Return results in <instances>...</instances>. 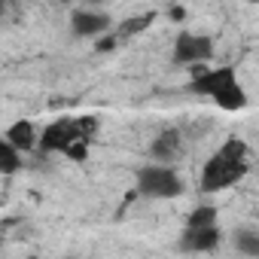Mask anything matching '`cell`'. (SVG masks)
<instances>
[{
	"mask_svg": "<svg viewBox=\"0 0 259 259\" xmlns=\"http://www.w3.org/2000/svg\"><path fill=\"white\" fill-rule=\"evenodd\" d=\"M250 174V147L241 138H226V144L207 156L198 174V189L204 195L226 192Z\"/></svg>",
	"mask_w": 259,
	"mask_h": 259,
	"instance_id": "cell-1",
	"label": "cell"
},
{
	"mask_svg": "<svg viewBox=\"0 0 259 259\" xmlns=\"http://www.w3.org/2000/svg\"><path fill=\"white\" fill-rule=\"evenodd\" d=\"M135 189L144 195V198H159V201H168V198H180L183 195V177L165 165V162H150L138 171L135 177Z\"/></svg>",
	"mask_w": 259,
	"mask_h": 259,
	"instance_id": "cell-2",
	"label": "cell"
},
{
	"mask_svg": "<svg viewBox=\"0 0 259 259\" xmlns=\"http://www.w3.org/2000/svg\"><path fill=\"white\" fill-rule=\"evenodd\" d=\"M213 55H217V43H213V37L183 31V34H177V40H174L171 64H174V67H195V64L213 61Z\"/></svg>",
	"mask_w": 259,
	"mask_h": 259,
	"instance_id": "cell-3",
	"label": "cell"
},
{
	"mask_svg": "<svg viewBox=\"0 0 259 259\" xmlns=\"http://www.w3.org/2000/svg\"><path fill=\"white\" fill-rule=\"evenodd\" d=\"M70 141H82V138H79L76 116H58V119H52L43 132L37 135L40 153H61Z\"/></svg>",
	"mask_w": 259,
	"mask_h": 259,
	"instance_id": "cell-4",
	"label": "cell"
},
{
	"mask_svg": "<svg viewBox=\"0 0 259 259\" xmlns=\"http://www.w3.org/2000/svg\"><path fill=\"white\" fill-rule=\"evenodd\" d=\"M235 79H238V73L232 64H220V67H198L195 64V76L189 79V92L201 95V98H213L220 89H226Z\"/></svg>",
	"mask_w": 259,
	"mask_h": 259,
	"instance_id": "cell-5",
	"label": "cell"
},
{
	"mask_svg": "<svg viewBox=\"0 0 259 259\" xmlns=\"http://www.w3.org/2000/svg\"><path fill=\"white\" fill-rule=\"evenodd\" d=\"M220 244H223V229L220 223H213V226H186L177 247L186 253H213Z\"/></svg>",
	"mask_w": 259,
	"mask_h": 259,
	"instance_id": "cell-6",
	"label": "cell"
},
{
	"mask_svg": "<svg viewBox=\"0 0 259 259\" xmlns=\"http://www.w3.org/2000/svg\"><path fill=\"white\" fill-rule=\"evenodd\" d=\"M113 28V19L101 10H73L70 13V34L79 40H95Z\"/></svg>",
	"mask_w": 259,
	"mask_h": 259,
	"instance_id": "cell-7",
	"label": "cell"
},
{
	"mask_svg": "<svg viewBox=\"0 0 259 259\" xmlns=\"http://www.w3.org/2000/svg\"><path fill=\"white\" fill-rule=\"evenodd\" d=\"M180 150H183V138H180L177 128H165V132H159L153 138V144H150L153 162H165V165H171L180 156Z\"/></svg>",
	"mask_w": 259,
	"mask_h": 259,
	"instance_id": "cell-8",
	"label": "cell"
},
{
	"mask_svg": "<svg viewBox=\"0 0 259 259\" xmlns=\"http://www.w3.org/2000/svg\"><path fill=\"white\" fill-rule=\"evenodd\" d=\"M156 19H159V13H156V10H147V13H141V16H128V19H122V22L113 28V34H116L119 46H122V43H128V40H138L141 34H147V31L156 25Z\"/></svg>",
	"mask_w": 259,
	"mask_h": 259,
	"instance_id": "cell-9",
	"label": "cell"
},
{
	"mask_svg": "<svg viewBox=\"0 0 259 259\" xmlns=\"http://www.w3.org/2000/svg\"><path fill=\"white\" fill-rule=\"evenodd\" d=\"M4 138L25 156V153H34L37 150V125L31 122V119H16L7 132H4Z\"/></svg>",
	"mask_w": 259,
	"mask_h": 259,
	"instance_id": "cell-10",
	"label": "cell"
},
{
	"mask_svg": "<svg viewBox=\"0 0 259 259\" xmlns=\"http://www.w3.org/2000/svg\"><path fill=\"white\" fill-rule=\"evenodd\" d=\"M210 101H213L220 110H226V113H238V110L247 107V92H244V85L235 79V82H229L226 89H220Z\"/></svg>",
	"mask_w": 259,
	"mask_h": 259,
	"instance_id": "cell-11",
	"label": "cell"
},
{
	"mask_svg": "<svg viewBox=\"0 0 259 259\" xmlns=\"http://www.w3.org/2000/svg\"><path fill=\"white\" fill-rule=\"evenodd\" d=\"M22 153L7 141V138H0V174L10 177V174H19L22 171Z\"/></svg>",
	"mask_w": 259,
	"mask_h": 259,
	"instance_id": "cell-12",
	"label": "cell"
},
{
	"mask_svg": "<svg viewBox=\"0 0 259 259\" xmlns=\"http://www.w3.org/2000/svg\"><path fill=\"white\" fill-rule=\"evenodd\" d=\"M235 250L244 256H259V235L253 229H238L235 232Z\"/></svg>",
	"mask_w": 259,
	"mask_h": 259,
	"instance_id": "cell-13",
	"label": "cell"
},
{
	"mask_svg": "<svg viewBox=\"0 0 259 259\" xmlns=\"http://www.w3.org/2000/svg\"><path fill=\"white\" fill-rule=\"evenodd\" d=\"M220 220V210L213 204H198L189 217H186V226H213Z\"/></svg>",
	"mask_w": 259,
	"mask_h": 259,
	"instance_id": "cell-14",
	"label": "cell"
},
{
	"mask_svg": "<svg viewBox=\"0 0 259 259\" xmlns=\"http://www.w3.org/2000/svg\"><path fill=\"white\" fill-rule=\"evenodd\" d=\"M76 125H79V138L92 144V138L98 135V128H101V119L95 113H89V116H76Z\"/></svg>",
	"mask_w": 259,
	"mask_h": 259,
	"instance_id": "cell-15",
	"label": "cell"
},
{
	"mask_svg": "<svg viewBox=\"0 0 259 259\" xmlns=\"http://www.w3.org/2000/svg\"><path fill=\"white\" fill-rule=\"evenodd\" d=\"M61 156L70 159V162H85V159H89V141H70V144L61 150Z\"/></svg>",
	"mask_w": 259,
	"mask_h": 259,
	"instance_id": "cell-16",
	"label": "cell"
},
{
	"mask_svg": "<svg viewBox=\"0 0 259 259\" xmlns=\"http://www.w3.org/2000/svg\"><path fill=\"white\" fill-rule=\"evenodd\" d=\"M116 49H119V40H116L113 28H110L107 34L95 37V52H98V55H107V52H116Z\"/></svg>",
	"mask_w": 259,
	"mask_h": 259,
	"instance_id": "cell-17",
	"label": "cell"
},
{
	"mask_svg": "<svg viewBox=\"0 0 259 259\" xmlns=\"http://www.w3.org/2000/svg\"><path fill=\"white\" fill-rule=\"evenodd\" d=\"M171 19L174 22H183L186 19V7H171Z\"/></svg>",
	"mask_w": 259,
	"mask_h": 259,
	"instance_id": "cell-18",
	"label": "cell"
},
{
	"mask_svg": "<svg viewBox=\"0 0 259 259\" xmlns=\"http://www.w3.org/2000/svg\"><path fill=\"white\" fill-rule=\"evenodd\" d=\"M89 4H95V7H101V4H110V0H89Z\"/></svg>",
	"mask_w": 259,
	"mask_h": 259,
	"instance_id": "cell-19",
	"label": "cell"
},
{
	"mask_svg": "<svg viewBox=\"0 0 259 259\" xmlns=\"http://www.w3.org/2000/svg\"><path fill=\"white\" fill-rule=\"evenodd\" d=\"M7 4H10V0H0V13H4V10H7Z\"/></svg>",
	"mask_w": 259,
	"mask_h": 259,
	"instance_id": "cell-20",
	"label": "cell"
},
{
	"mask_svg": "<svg viewBox=\"0 0 259 259\" xmlns=\"http://www.w3.org/2000/svg\"><path fill=\"white\" fill-rule=\"evenodd\" d=\"M250 4H256V0H250Z\"/></svg>",
	"mask_w": 259,
	"mask_h": 259,
	"instance_id": "cell-21",
	"label": "cell"
}]
</instances>
